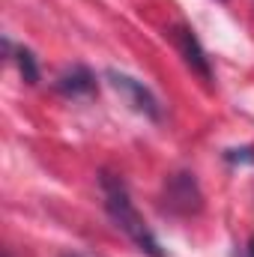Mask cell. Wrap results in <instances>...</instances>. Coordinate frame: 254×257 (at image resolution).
<instances>
[{"label":"cell","mask_w":254,"mask_h":257,"mask_svg":"<svg viewBox=\"0 0 254 257\" xmlns=\"http://www.w3.org/2000/svg\"><path fill=\"white\" fill-rule=\"evenodd\" d=\"M99 186H102V194H105V212H108V218L138 245V251H144V254H150V257H165L159 239H156V233L150 230V224H147L144 215L138 212V206H135V200H132V194H129L126 183H123L120 177L102 171Z\"/></svg>","instance_id":"obj_1"},{"label":"cell","mask_w":254,"mask_h":257,"mask_svg":"<svg viewBox=\"0 0 254 257\" xmlns=\"http://www.w3.org/2000/svg\"><path fill=\"white\" fill-rule=\"evenodd\" d=\"M105 78L111 81V87L126 99L138 114H144V117H150V120H162V105H159L156 93H153L144 81L132 78V75H126V72H117V69H108Z\"/></svg>","instance_id":"obj_2"},{"label":"cell","mask_w":254,"mask_h":257,"mask_svg":"<svg viewBox=\"0 0 254 257\" xmlns=\"http://www.w3.org/2000/svg\"><path fill=\"white\" fill-rule=\"evenodd\" d=\"M165 200H168V206L174 212L189 215V212H197L200 209V200L203 197H200V189H197V183H194L191 174H174L168 180V186H165Z\"/></svg>","instance_id":"obj_3"},{"label":"cell","mask_w":254,"mask_h":257,"mask_svg":"<svg viewBox=\"0 0 254 257\" xmlns=\"http://www.w3.org/2000/svg\"><path fill=\"white\" fill-rule=\"evenodd\" d=\"M174 45H177V51L183 54V60L189 66L191 72H197L203 81H212V66H209V57H206V51L200 48V42H197V36L191 33L189 27H174Z\"/></svg>","instance_id":"obj_4"},{"label":"cell","mask_w":254,"mask_h":257,"mask_svg":"<svg viewBox=\"0 0 254 257\" xmlns=\"http://www.w3.org/2000/svg\"><path fill=\"white\" fill-rule=\"evenodd\" d=\"M54 87L69 99H87V96L96 93V75L87 66H69L57 75Z\"/></svg>","instance_id":"obj_5"},{"label":"cell","mask_w":254,"mask_h":257,"mask_svg":"<svg viewBox=\"0 0 254 257\" xmlns=\"http://www.w3.org/2000/svg\"><path fill=\"white\" fill-rule=\"evenodd\" d=\"M15 63H18V72L27 84L39 81V66H36V57H33L30 48H15Z\"/></svg>","instance_id":"obj_6"},{"label":"cell","mask_w":254,"mask_h":257,"mask_svg":"<svg viewBox=\"0 0 254 257\" xmlns=\"http://www.w3.org/2000/svg\"><path fill=\"white\" fill-rule=\"evenodd\" d=\"M227 162H254V150H227Z\"/></svg>","instance_id":"obj_7"},{"label":"cell","mask_w":254,"mask_h":257,"mask_svg":"<svg viewBox=\"0 0 254 257\" xmlns=\"http://www.w3.org/2000/svg\"><path fill=\"white\" fill-rule=\"evenodd\" d=\"M242 257H254V239H251V242H248V248L242 251Z\"/></svg>","instance_id":"obj_8"},{"label":"cell","mask_w":254,"mask_h":257,"mask_svg":"<svg viewBox=\"0 0 254 257\" xmlns=\"http://www.w3.org/2000/svg\"><path fill=\"white\" fill-rule=\"evenodd\" d=\"M60 257H81V254H60Z\"/></svg>","instance_id":"obj_9"}]
</instances>
